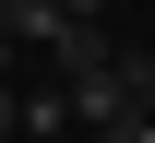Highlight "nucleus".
<instances>
[{
	"instance_id": "1",
	"label": "nucleus",
	"mask_w": 155,
	"mask_h": 143,
	"mask_svg": "<svg viewBox=\"0 0 155 143\" xmlns=\"http://www.w3.org/2000/svg\"><path fill=\"white\" fill-rule=\"evenodd\" d=\"M0 24H12V36H24V48H36V60H48V48L72 36L84 12H72V0H0Z\"/></svg>"
},
{
	"instance_id": "2",
	"label": "nucleus",
	"mask_w": 155,
	"mask_h": 143,
	"mask_svg": "<svg viewBox=\"0 0 155 143\" xmlns=\"http://www.w3.org/2000/svg\"><path fill=\"white\" fill-rule=\"evenodd\" d=\"M24 60H36V48H24V36H12V24H0V83H12V72H24Z\"/></svg>"
},
{
	"instance_id": "3",
	"label": "nucleus",
	"mask_w": 155,
	"mask_h": 143,
	"mask_svg": "<svg viewBox=\"0 0 155 143\" xmlns=\"http://www.w3.org/2000/svg\"><path fill=\"white\" fill-rule=\"evenodd\" d=\"M131 72H143V107H155V60H131Z\"/></svg>"
},
{
	"instance_id": "4",
	"label": "nucleus",
	"mask_w": 155,
	"mask_h": 143,
	"mask_svg": "<svg viewBox=\"0 0 155 143\" xmlns=\"http://www.w3.org/2000/svg\"><path fill=\"white\" fill-rule=\"evenodd\" d=\"M72 12H119V0H72Z\"/></svg>"
},
{
	"instance_id": "5",
	"label": "nucleus",
	"mask_w": 155,
	"mask_h": 143,
	"mask_svg": "<svg viewBox=\"0 0 155 143\" xmlns=\"http://www.w3.org/2000/svg\"><path fill=\"white\" fill-rule=\"evenodd\" d=\"M143 12H155V0H143Z\"/></svg>"
}]
</instances>
